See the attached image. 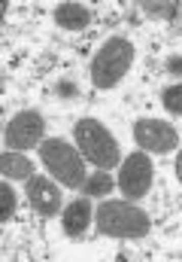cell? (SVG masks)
<instances>
[{"label":"cell","mask_w":182,"mask_h":262,"mask_svg":"<svg viewBox=\"0 0 182 262\" xmlns=\"http://www.w3.org/2000/svg\"><path fill=\"white\" fill-rule=\"evenodd\" d=\"M0 171H3L6 180H31V177H34V162L9 149V152L0 159Z\"/></svg>","instance_id":"11"},{"label":"cell","mask_w":182,"mask_h":262,"mask_svg":"<svg viewBox=\"0 0 182 262\" xmlns=\"http://www.w3.org/2000/svg\"><path fill=\"white\" fill-rule=\"evenodd\" d=\"M176 177H179V183H182V152H179V159H176Z\"/></svg>","instance_id":"17"},{"label":"cell","mask_w":182,"mask_h":262,"mask_svg":"<svg viewBox=\"0 0 182 262\" xmlns=\"http://www.w3.org/2000/svg\"><path fill=\"white\" fill-rule=\"evenodd\" d=\"M61 223H64V232H67L70 238H79V235L88 229V223H91V204H88L85 198H79V201L67 204V210H64Z\"/></svg>","instance_id":"10"},{"label":"cell","mask_w":182,"mask_h":262,"mask_svg":"<svg viewBox=\"0 0 182 262\" xmlns=\"http://www.w3.org/2000/svg\"><path fill=\"white\" fill-rule=\"evenodd\" d=\"M134 58H137V49H134L131 40H124V37L107 40V43L97 49L94 61H91V82H94L97 89H113V85H119L121 79H124V73L131 70Z\"/></svg>","instance_id":"2"},{"label":"cell","mask_w":182,"mask_h":262,"mask_svg":"<svg viewBox=\"0 0 182 262\" xmlns=\"http://www.w3.org/2000/svg\"><path fill=\"white\" fill-rule=\"evenodd\" d=\"M43 131H46V122L37 110H24L18 116L9 119V125L3 131L6 137V146L21 152V149H34L37 143H43Z\"/></svg>","instance_id":"5"},{"label":"cell","mask_w":182,"mask_h":262,"mask_svg":"<svg viewBox=\"0 0 182 262\" xmlns=\"http://www.w3.org/2000/svg\"><path fill=\"white\" fill-rule=\"evenodd\" d=\"M40 159H43V165H46V171L61 180L64 186H73V189H79V186H85V159H82V152H76L67 140H61V137H49V140H43L40 143Z\"/></svg>","instance_id":"4"},{"label":"cell","mask_w":182,"mask_h":262,"mask_svg":"<svg viewBox=\"0 0 182 262\" xmlns=\"http://www.w3.org/2000/svg\"><path fill=\"white\" fill-rule=\"evenodd\" d=\"M134 140L146 149V152H170L179 146V134L170 122L161 119H140L134 122Z\"/></svg>","instance_id":"7"},{"label":"cell","mask_w":182,"mask_h":262,"mask_svg":"<svg viewBox=\"0 0 182 262\" xmlns=\"http://www.w3.org/2000/svg\"><path fill=\"white\" fill-rule=\"evenodd\" d=\"M76 143H79V152L85 156V162H91L100 171L116 168L121 159L116 137L97 119H79L76 122Z\"/></svg>","instance_id":"3"},{"label":"cell","mask_w":182,"mask_h":262,"mask_svg":"<svg viewBox=\"0 0 182 262\" xmlns=\"http://www.w3.org/2000/svg\"><path fill=\"white\" fill-rule=\"evenodd\" d=\"M28 201L34 204L37 213L52 216L61 210V189L55 186V180L49 177H31L28 180Z\"/></svg>","instance_id":"8"},{"label":"cell","mask_w":182,"mask_h":262,"mask_svg":"<svg viewBox=\"0 0 182 262\" xmlns=\"http://www.w3.org/2000/svg\"><path fill=\"white\" fill-rule=\"evenodd\" d=\"M113 192V177L107 174V171H97V174H91L88 180H85V195L88 198H103Z\"/></svg>","instance_id":"12"},{"label":"cell","mask_w":182,"mask_h":262,"mask_svg":"<svg viewBox=\"0 0 182 262\" xmlns=\"http://www.w3.org/2000/svg\"><path fill=\"white\" fill-rule=\"evenodd\" d=\"M152 186V159L146 152H134L121 162L119 171V189L124 192V198H143Z\"/></svg>","instance_id":"6"},{"label":"cell","mask_w":182,"mask_h":262,"mask_svg":"<svg viewBox=\"0 0 182 262\" xmlns=\"http://www.w3.org/2000/svg\"><path fill=\"white\" fill-rule=\"evenodd\" d=\"M140 9H146L149 15L173 18V15H176V9H179V3H152V0H146V3H140Z\"/></svg>","instance_id":"15"},{"label":"cell","mask_w":182,"mask_h":262,"mask_svg":"<svg viewBox=\"0 0 182 262\" xmlns=\"http://www.w3.org/2000/svg\"><path fill=\"white\" fill-rule=\"evenodd\" d=\"M12 213H15V192L9 183H3L0 186V223H9Z\"/></svg>","instance_id":"13"},{"label":"cell","mask_w":182,"mask_h":262,"mask_svg":"<svg viewBox=\"0 0 182 262\" xmlns=\"http://www.w3.org/2000/svg\"><path fill=\"white\" fill-rule=\"evenodd\" d=\"M161 101H164V107H167L170 113L182 116V82L167 85V89H164V95H161Z\"/></svg>","instance_id":"14"},{"label":"cell","mask_w":182,"mask_h":262,"mask_svg":"<svg viewBox=\"0 0 182 262\" xmlns=\"http://www.w3.org/2000/svg\"><path fill=\"white\" fill-rule=\"evenodd\" d=\"M167 70H170L173 76H182V55H173V58H167Z\"/></svg>","instance_id":"16"},{"label":"cell","mask_w":182,"mask_h":262,"mask_svg":"<svg viewBox=\"0 0 182 262\" xmlns=\"http://www.w3.org/2000/svg\"><path fill=\"white\" fill-rule=\"evenodd\" d=\"M55 21L67 31H85L91 25V9L85 3H58L55 6Z\"/></svg>","instance_id":"9"},{"label":"cell","mask_w":182,"mask_h":262,"mask_svg":"<svg viewBox=\"0 0 182 262\" xmlns=\"http://www.w3.org/2000/svg\"><path fill=\"white\" fill-rule=\"evenodd\" d=\"M94 220L100 235H110V238H143L152 229L146 210H140L131 201H113V198L97 207Z\"/></svg>","instance_id":"1"}]
</instances>
